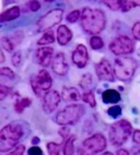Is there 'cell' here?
Here are the masks:
<instances>
[{
    "instance_id": "obj_1",
    "label": "cell",
    "mask_w": 140,
    "mask_h": 155,
    "mask_svg": "<svg viewBox=\"0 0 140 155\" xmlns=\"http://www.w3.org/2000/svg\"><path fill=\"white\" fill-rule=\"evenodd\" d=\"M106 18L100 9L84 8L81 14V26L87 33L98 35L105 28Z\"/></svg>"
},
{
    "instance_id": "obj_2",
    "label": "cell",
    "mask_w": 140,
    "mask_h": 155,
    "mask_svg": "<svg viewBox=\"0 0 140 155\" xmlns=\"http://www.w3.org/2000/svg\"><path fill=\"white\" fill-rule=\"evenodd\" d=\"M23 136L22 127L18 124H9L0 131V152H9Z\"/></svg>"
},
{
    "instance_id": "obj_3",
    "label": "cell",
    "mask_w": 140,
    "mask_h": 155,
    "mask_svg": "<svg viewBox=\"0 0 140 155\" xmlns=\"http://www.w3.org/2000/svg\"><path fill=\"white\" fill-rule=\"evenodd\" d=\"M132 126L126 119H121L113 124L109 128V141L114 147L123 145L132 136Z\"/></svg>"
},
{
    "instance_id": "obj_4",
    "label": "cell",
    "mask_w": 140,
    "mask_h": 155,
    "mask_svg": "<svg viewBox=\"0 0 140 155\" xmlns=\"http://www.w3.org/2000/svg\"><path fill=\"white\" fill-rule=\"evenodd\" d=\"M84 114V107L80 104H72L65 107L55 117V121L60 126L75 125Z\"/></svg>"
},
{
    "instance_id": "obj_5",
    "label": "cell",
    "mask_w": 140,
    "mask_h": 155,
    "mask_svg": "<svg viewBox=\"0 0 140 155\" xmlns=\"http://www.w3.org/2000/svg\"><path fill=\"white\" fill-rule=\"evenodd\" d=\"M137 69V62L132 57H118L115 60V77L121 81H129Z\"/></svg>"
},
{
    "instance_id": "obj_6",
    "label": "cell",
    "mask_w": 140,
    "mask_h": 155,
    "mask_svg": "<svg viewBox=\"0 0 140 155\" xmlns=\"http://www.w3.org/2000/svg\"><path fill=\"white\" fill-rule=\"evenodd\" d=\"M106 139L101 133H95L84 140L78 150L79 155H96L106 149Z\"/></svg>"
},
{
    "instance_id": "obj_7",
    "label": "cell",
    "mask_w": 140,
    "mask_h": 155,
    "mask_svg": "<svg viewBox=\"0 0 140 155\" xmlns=\"http://www.w3.org/2000/svg\"><path fill=\"white\" fill-rule=\"evenodd\" d=\"M52 77L47 70L42 69L36 75H33L31 78V85L34 93L37 96H41L43 92L48 91L52 87Z\"/></svg>"
},
{
    "instance_id": "obj_8",
    "label": "cell",
    "mask_w": 140,
    "mask_h": 155,
    "mask_svg": "<svg viewBox=\"0 0 140 155\" xmlns=\"http://www.w3.org/2000/svg\"><path fill=\"white\" fill-rule=\"evenodd\" d=\"M62 14H64V11L62 9H54L48 13H46L37 22V31L44 32V33H46L47 31H51L55 25L62 22Z\"/></svg>"
},
{
    "instance_id": "obj_9",
    "label": "cell",
    "mask_w": 140,
    "mask_h": 155,
    "mask_svg": "<svg viewBox=\"0 0 140 155\" xmlns=\"http://www.w3.org/2000/svg\"><path fill=\"white\" fill-rule=\"evenodd\" d=\"M109 49L114 55L121 56V55H128L132 54L135 49V44L132 38H129L128 36L121 35L114 38L109 44Z\"/></svg>"
},
{
    "instance_id": "obj_10",
    "label": "cell",
    "mask_w": 140,
    "mask_h": 155,
    "mask_svg": "<svg viewBox=\"0 0 140 155\" xmlns=\"http://www.w3.org/2000/svg\"><path fill=\"white\" fill-rule=\"evenodd\" d=\"M95 72L98 78L101 81L113 82L115 80V71L114 68L107 59H102L100 62L95 64Z\"/></svg>"
},
{
    "instance_id": "obj_11",
    "label": "cell",
    "mask_w": 140,
    "mask_h": 155,
    "mask_svg": "<svg viewBox=\"0 0 140 155\" xmlns=\"http://www.w3.org/2000/svg\"><path fill=\"white\" fill-rule=\"evenodd\" d=\"M60 94L57 91H49L44 95V100H43V109L45 113L51 114L53 113L57 108V106L60 103Z\"/></svg>"
},
{
    "instance_id": "obj_12",
    "label": "cell",
    "mask_w": 140,
    "mask_h": 155,
    "mask_svg": "<svg viewBox=\"0 0 140 155\" xmlns=\"http://www.w3.org/2000/svg\"><path fill=\"white\" fill-rule=\"evenodd\" d=\"M54 49L52 47H42L35 51V62L39 66L48 67L53 62L54 59Z\"/></svg>"
},
{
    "instance_id": "obj_13",
    "label": "cell",
    "mask_w": 140,
    "mask_h": 155,
    "mask_svg": "<svg viewBox=\"0 0 140 155\" xmlns=\"http://www.w3.org/2000/svg\"><path fill=\"white\" fill-rule=\"evenodd\" d=\"M52 68L53 71L58 75H66L67 74L69 67L67 64V59L64 53H58L55 55L52 62Z\"/></svg>"
},
{
    "instance_id": "obj_14",
    "label": "cell",
    "mask_w": 140,
    "mask_h": 155,
    "mask_svg": "<svg viewBox=\"0 0 140 155\" xmlns=\"http://www.w3.org/2000/svg\"><path fill=\"white\" fill-rule=\"evenodd\" d=\"M88 60H89V54L88 49L84 45L80 44L77 46L75 51L72 53V61L78 68H84L87 66Z\"/></svg>"
},
{
    "instance_id": "obj_15",
    "label": "cell",
    "mask_w": 140,
    "mask_h": 155,
    "mask_svg": "<svg viewBox=\"0 0 140 155\" xmlns=\"http://www.w3.org/2000/svg\"><path fill=\"white\" fill-rule=\"evenodd\" d=\"M72 38V32L68 28L67 25H60L57 30V41L58 44L65 46Z\"/></svg>"
},
{
    "instance_id": "obj_16",
    "label": "cell",
    "mask_w": 140,
    "mask_h": 155,
    "mask_svg": "<svg viewBox=\"0 0 140 155\" xmlns=\"http://www.w3.org/2000/svg\"><path fill=\"white\" fill-rule=\"evenodd\" d=\"M62 98L65 102H78L81 98V95L76 87H64L62 92Z\"/></svg>"
},
{
    "instance_id": "obj_17",
    "label": "cell",
    "mask_w": 140,
    "mask_h": 155,
    "mask_svg": "<svg viewBox=\"0 0 140 155\" xmlns=\"http://www.w3.org/2000/svg\"><path fill=\"white\" fill-rule=\"evenodd\" d=\"M122 96L119 94V92L116 91V90L108 89L106 91L103 92L102 94V100L105 104H116L121 101Z\"/></svg>"
},
{
    "instance_id": "obj_18",
    "label": "cell",
    "mask_w": 140,
    "mask_h": 155,
    "mask_svg": "<svg viewBox=\"0 0 140 155\" xmlns=\"http://www.w3.org/2000/svg\"><path fill=\"white\" fill-rule=\"evenodd\" d=\"M19 17H20V8L18 6H13V7H11V8L5 10V11L1 13L0 21H1L2 23L9 22V21L15 20Z\"/></svg>"
},
{
    "instance_id": "obj_19",
    "label": "cell",
    "mask_w": 140,
    "mask_h": 155,
    "mask_svg": "<svg viewBox=\"0 0 140 155\" xmlns=\"http://www.w3.org/2000/svg\"><path fill=\"white\" fill-rule=\"evenodd\" d=\"M31 98H28V97H23V98H19V100L15 101L14 103V108H15V111L18 114L23 113V110L25 109L26 107L31 105Z\"/></svg>"
},
{
    "instance_id": "obj_20",
    "label": "cell",
    "mask_w": 140,
    "mask_h": 155,
    "mask_svg": "<svg viewBox=\"0 0 140 155\" xmlns=\"http://www.w3.org/2000/svg\"><path fill=\"white\" fill-rule=\"evenodd\" d=\"M80 86H81L83 90H88L87 92L91 91V87L93 86V80H92V75L90 73H85V74L82 75V78L80 79Z\"/></svg>"
},
{
    "instance_id": "obj_21",
    "label": "cell",
    "mask_w": 140,
    "mask_h": 155,
    "mask_svg": "<svg viewBox=\"0 0 140 155\" xmlns=\"http://www.w3.org/2000/svg\"><path fill=\"white\" fill-rule=\"evenodd\" d=\"M55 42V35H54L53 31H47L46 33H44V35L38 39L37 44L41 45V46H45V45L52 44V43Z\"/></svg>"
},
{
    "instance_id": "obj_22",
    "label": "cell",
    "mask_w": 140,
    "mask_h": 155,
    "mask_svg": "<svg viewBox=\"0 0 140 155\" xmlns=\"http://www.w3.org/2000/svg\"><path fill=\"white\" fill-rule=\"evenodd\" d=\"M75 140H76V137L71 136L66 141L64 145V155H72L75 153V144H73Z\"/></svg>"
},
{
    "instance_id": "obj_23",
    "label": "cell",
    "mask_w": 140,
    "mask_h": 155,
    "mask_svg": "<svg viewBox=\"0 0 140 155\" xmlns=\"http://www.w3.org/2000/svg\"><path fill=\"white\" fill-rule=\"evenodd\" d=\"M90 46H91L92 49H95V50L101 49V48H103V46H104L103 39L98 35H93L92 37L90 38Z\"/></svg>"
},
{
    "instance_id": "obj_24",
    "label": "cell",
    "mask_w": 140,
    "mask_h": 155,
    "mask_svg": "<svg viewBox=\"0 0 140 155\" xmlns=\"http://www.w3.org/2000/svg\"><path fill=\"white\" fill-rule=\"evenodd\" d=\"M82 100L84 103L89 104L91 107H95L96 106V101H95V96H94V93L92 91L85 92L83 95H82Z\"/></svg>"
},
{
    "instance_id": "obj_25",
    "label": "cell",
    "mask_w": 140,
    "mask_h": 155,
    "mask_svg": "<svg viewBox=\"0 0 140 155\" xmlns=\"http://www.w3.org/2000/svg\"><path fill=\"white\" fill-rule=\"evenodd\" d=\"M140 6V0L138 1H122V11L123 12H127L129 11L130 9L135 8V7H139Z\"/></svg>"
},
{
    "instance_id": "obj_26",
    "label": "cell",
    "mask_w": 140,
    "mask_h": 155,
    "mask_svg": "<svg viewBox=\"0 0 140 155\" xmlns=\"http://www.w3.org/2000/svg\"><path fill=\"white\" fill-rule=\"evenodd\" d=\"M60 144L55 143V142H49L47 143V151L49 155H59L60 154Z\"/></svg>"
},
{
    "instance_id": "obj_27",
    "label": "cell",
    "mask_w": 140,
    "mask_h": 155,
    "mask_svg": "<svg viewBox=\"0 0 140 155\" xmlns=\"http://www.w3.org/2000/svg\"><path fill=\"white\" fill-rule=\"evenodd\" d=\"M104 5H106L111 10H119L122 9V1H118V0H106V1H103Z\"/></svg>"
},
{
    "instance_id": "obj_28",
    "label": "cell",
    "mask_w": 140,
    "mask_h": 155,
    "mask_svg": "<svg viewBox=\"0 0 140 155\" xmlns=\"http://www.w3.org/2000/svg\"><path fill=\"white\" fill-rule=\"evenodd\" d=\"M82 12H80L79 10H73L72 12H70L67 15V21L69 23H76L79 20V18L81 17Z\"/></svg>"
},
{
    "instance_id": "obj_29",
    "label": "cell",
    "mask_w": 140,
    "mask_h": 155,
    "mask_svg": "<svg viewBox=\"0 0 140 155\" xmlns=\"http://www.w3.org/2000/svg\"><path fill=\"white\" fill-rule=\"evenodd\" d=\"M107 114L112 118H117V117H119L122 115V107L121 106H113V107L108 108Z\"/></svg>"
},
{
    "instance_id": "obj_30",
    "label": "cell",
    "mask_w": 140,
    "mask_h": 155,
    "mask_svg": "<svg viewBox=\"0 0 140 155\" xmlns=\"http://www.w3.org/2000/svg\"><path fill=\"white\" fill-rule=\"evenodd\" d=\"M1 46H2L3 49H6L7 51H12L14 47L11 42V39L7 38V37H2V38H1Z\"/></svg>"
},
{
    "instance_id": "obj_31",
    "label": "cell",
    "mask_w": 140,
    "mask_h": 155,
    "mask_svg": "<svg viewBox=\"0 0 140 155\" xmlns=\"http://www.w3.org/2000/svg\"><path fill=\"white\" fill-rule=\"evenodd\" d=\"M59 134L62 136V138L64 140L67 141L68 139L70 138V128L67 127V126H64V127L60 128V130H59Z\"/></svg>"
},
{
    "instance_id": "obj_32",
    "label": "cell",
    "mask_w": 140,
    "mask_h": 155,
    "mask_svg": "<svg viewBox=\"0 0 140 155\" xmlns=\"http://www.w3.org/2000/svg\"><path fill=\"white\" fill-rule=\"evenodd\" d=\"M0 73H1V75L9 78V79H13L14 78V72L11 69L7 68V67H2L1 70H0Z\"/></svg>"
},
{
    "instance_id": "obj_33",
    "label": "cell",
    "mask_w": 140,
    "mask_h": 155,
    "mask_svg": "<svg viewBox=\"0 0 140 155\" xmlns=\"http://www.w3.org/2000/svg\"><path fill=\"white\" fill-rule=\"evenodd\" d=\"M24 151H25V147H24L23 144H19V145H18V147H15L12 152L8 153L7 155H23Z\"/></svg>"
},
{
    "instance_id": "obj_34",
    "label": "cell",
    "mask_w": 140,
    "mask_h": 155,
    "mask_svg": "<svg viewBox=\"0 0 140 155\" xmlns=\"http://www.w3.org/2000/svg\"><path fill=\"white\" fill-rule=\"evenodd\" d=\"M25 6L28 7L31 11L35 12V11H37V10H39V8H41V3H39L38 1H28Z\"/></svg>"
},
{
    "instance_id": "obj_35",
    "label": "cell",
    "mask_w": 140,
    "mask_h": 155,
    "mask_svg": "<svg viewBox=\"0 0 140 155\" xmlns=\"http://www.w3.org/2000/svg\"><path fill=\"white\" fill-rule=\"evenodd\" d=\"M132 35L136 39L140 41V22H136L132 26Z\"/></svg>"
},
{
    "instance_id": "obj_36",
    "label": "cell",
    "mask_w": 140,
    "mask_h": 155,
    "mask_svg": "<svg viewBox=\"0 0 140 155\" xmlns=\"http://www.w3.org/2000/svg\"><path fill=\"white\" fill-rule=\"evenodd\" d=\"M28 155H44V153H43V151L41 149H39L38 147H35V145H33L32 147H30L28 151Z\"/></svg>"
},
{
    "instance_id": "obj_37",
    "label": "cell",
    "mask_w": 140,
    "mask_h": 155,
    "mask_svg": "<svg viewBox=\"0 0 140 155\" xmlns=\"http://www.w3.org/2000/svg\"><path fill=\"white\" fill-rule=\"evenodd\" d=\"M21 60H22V57H21V53H15L12 57V64L14 67H19L21 64Z\"/></svg>"
},
{
    "instance_id": "obj_38",
    "label": "cell",
    "mask_w": 140,
    "mask_h": 155,
    "mask_svg": "<svg viewBox=\"0 0 140 155\" xmlns=\"http://www.w3.org/2000/svg\"><path fill=\"white\" fill-rule=\"evenodd\" d=\"M9 92H10L9 87H7V86H5V85L0 86V100L1 101L5 100V97L9 94Z\"/></svg>"
},
{
    "instance_id": "obj_39",
    "label": "cell",
    "mask_w": 140,
    "mask_h": 155,
    "mask_svg": "<svg viewBox=\"0 0 140 155\" xmlns=\"http://www.w3.org/2000/svg\"><path fill=\"white\" fill-rule=\"evenodd\" d=\"M132 140L136 144L140 145V130H135L132 134Z\"/></svg>"
},
{
    "instance_id": "obj_40",
    "label": "cell",
    "mask_w": 140,
    "mask_h": 155,
    "mask_svg": "<svg viewBox=\"0 0 140 155\" xmlns=\"http://www.w3.org/2000/svg\"><path fill=\"white\" fill-rule=\"evenodd\" d=\"M117 155H129V153H128V151H126V150L119 149L117 151Z\"/></svg>"
},
{
    "instance_id": "obj_41",
    "label": "cell",
    "mask_w": 140,
    "mask_h": 155,
    "mask_svg": "<svg viewBox=\"0 0 140 155\" xmlns=\"http://www.w3.org/2000/svg\"><path fill=\"white\" fill-rule=\"evenodd\" d=\"M38 138H34L33 140H32V144H36V143H38Z\"/></svg>"
},
{
    "instance_id": "obj_42",
    "label": "cell",
    "mask_w": 140,
    "mask_h": 155,
    "mask_svg": "<svg viewBox=\"0 0 140 155\" xmlns=\"http://www.w3.org/2000/svg\"><path fill=\"white\" fill-rule=\"evenodd\" d=\"M5 61V56H3V50H1V62Z\"/></svg>"
},
{
    "instance_id": "obj_43",
    "label": "cell",
    "mask_w": 140,
    "mask_h": 155,
    "mask_svg": "<svg viewBox=\"0 0 140 155\" xmlns=\"http://www.w3.org/2000/svg\"><path fill=\"white\" fill-rule=\"evenodd\" d=\"M102 155H113V154L111 152H105V153H103Z\"/></svg>"
},
{
    "instance_id": "obj_44",
    "label": "cell",
    "mask_w": 140,
    "mask_h": 155,
    "mask_svg": "<svg viewBox=\"0 0 140 155\" xmlns=\"http://www.w3.org/2000/svg\"><path fill=\"white\" fill-rule=\"evenodd\" d=\"M138 55L140 56V48H139V50H138Z\"/></svg>"
}]
</instances>
